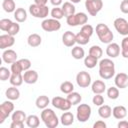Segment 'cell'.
Masks as SVG:
<instances>
[{
	"label": "cell",
	"mask_w": 128,
	"mask_h": 128,
	"mask_svg": "<svg viewBox=\"0 0 128 128\" xmlns=\"http://www.w3.org/2000/svg\"><path fill=\"white\" fill-rule=\"evenodd\" d=\"M71 55H72V57H73L74 59L80 60V59H82V58L85 57V51H84V49L81 47V45H79V46H74V47L72 48V50H71Z\"/></svg>",
	"instance_id": "obj_28"
},
{
	"label": "cell",
	"mask_w": 128,
	"mask_h": 128,
	"mask_svg": "<svg viewBox=\"0 0 128 128\" xmlns=\"http://www.w3.org/2000/svg\"><path fill=\"white\" fill-rule=\"evenodd\" d=\"M96 34L99 38V40L104 44H109L112 42L114 35L112 31L109 29V27L104 23H99L96 25Z\"/></svg>",
	"instance_id": "obj_2"
},
{
	"label": "cell",
	"mask_w": 128,
	"mask_h": 128,
	"mask_svg": "<svg viewBox=\"0 0 128 128\" xmlns=\"http://www.w3.org/2000/svg\"><path fill=\"white\" fill-rule=\"evenodd\" d=\"M12 23H13V22H12L9 18L1 19V20H0V29H1L2 31L7 32V30L9 29V27L11 26V24H12Z\"/></svg>",
	"instance_id": "obj_43"
},
{
	"label": "cell",
	"mask_w": 128,
	"mask_h": 128,
	"mask_svg": "<svg viewBox=\"0 0 128 128\" xmlns=\"http://www.w3.org/2000/svg\"><path fill=\"white\" fill-rule=\"evenodd\" d=\"M69 1H70V2H72L73 4H76V3H79L81 0H69Z\"/></svg>",
	"instance_id": "obj_55"
},
{
	"label": "cell",
	"mask_w": 128,
	"mask_h": 128,
	"mask_svg": "<svg viewBox=\"0 0 128 128\" xmlns=\"http://www.w3.org/2000/svg\"><path fill=\"white\" fill-rule=\"evenodd\" d=\"M106 127H107L106 123L102 120H98L93 124V128H106Z\"/></svg>",
	"instance_id": "obj_48"
},
{
	"label": "cell",
	"mask_w": 128,
	"mask_h": 128,
	"mask_svg": "<svg viewBox=\"0 0 128 128\" xmlns=\"http://www.w3.org/2000/svg\"><path fill=\"white\" fill-rule=\"evenodd\" d=\"M14 18L18 23L25 22L27 19V11L24 8H16L14 11Z\"/></svg>",
	"instance_id": "obj_23"
},
{
	"label": "cell",
	"mask_w": 128,
	"mask_h": 128,
	"mask_svg": "<svg viewBox=\"0 0 128 128\" xmlns=\"http://www.w3.org/2000/svg\"><path fill=\"white\" fill-rule=\"evenodd\" d=\"M115 86L120 89H124L128 86V75L124 72H120L115 76Z\"/></svg>",
	"instance_id": "obj_14"
},
{
	"label": "cell",
	"mask_w": 128,
	"mask_h": 128,
	"mask_svg": "<svg viewBox=\"0 0 128 128\" xmlns=\"http://www.w3.org/2000/svg\"><path fill=\"white\" fill-rule=\"evenodd\" d=\"M18 61H19L20 65H21V67H22V70H23L24 72L30 69V67H31V61H30L29 59L22 58V59H19Z\"/></svg>",
	"instance_id": "obj_44"
},
{
	"label": "cell",
	"mask_w": 128,
	"mask_h": 128,
	"mask_svg": "<svg viewBox=\"0 0 128 128\" xmlns=\"http://www.w3.org/2000/svg\"><path fill=\"white\" fill-rule=\"evenodd\" d=\"M88 21V16L86 13L84 12H78V13H75L73 15H70L68 17H66V22L69 26H83L84 24H86Z\"/></svg>",
	"instance_id": "obj_4"
},
{
	"label": "cell",
	"mask_w": 128,
	"mask_h": 128,
	"mask_svg": "<svg viewBox=\"0 0 128 128\" xmlns=\"http://www.w3.org/2000/svg\"><path fill=\"white\" fill-rule=\"evenodd\" d=\"M60 91L64 94H69L74 91V85L70 81H64L60 85Z\"/></svg>",
	"instance_id": "obj_34"
},
{
	"label": "cell",
	"mask_w": 128,
	"mask_h": 128,
	"mask_svg": "<svg viewBox=\"0 0 128 128\" xmlns=\"http://www.w3.org/2000/svg\"><path fill=\"white\" fill-rule=\"evenodd\" d=\"M118 128H128V121L126 120H122L117 124Z\"/></svg>",
	"instance_id": "obj_51"
},
{
	"label": "cell",
	"mask_w": 128,
	"mask_h": 128,
	"mask_svg": "<svg viewBox=\"0 0 128 128\" xmlns=\"http://www.w3.org/2000/svg\"><path fill=\"white\" fill-rule=\"evenodd\" d=\"M23 80L27 84H35L38 80V73L35 70H27L23 74Z\"/></svg>",
	"instance_id": "obj_18"
},
{
	"label": "cell",
	"mask_w": 128,
	"mask_h": 128,
	"mask_svg": "<svg viewBox=\"0 0 128 128\" xmlns=\"http://www.w3.org/2000/svg\"><path fill=\"white\" fill-rule=\"evenodd\" d=\"M17 53L12 49H6L2 53V60L7 64H12L17 61Z\"/></svg>",
	"instance_id": "obj_17"
},
{
	"label": "cell",
	"mask_w": 128,
	"mask_h": 128,
	"mask_svg": "<svg viewBox=\"0 0 128 128\" xmlns=\"http://www.w3.org/2000/svg\"><path fill=\"white\" fill-rule=\"evenodd\" d=\"M62 42L66 47H72L76 43V34L72 31H66L62 35Z\"/></svg>",
	"instance_id": "obj_16"
},
{
	"label": "cell",
	"mask_w": 128,
	"mask_h": 128,
	"mask_svg": "<svg viewBox=\"0 0 128 128\" xmlns=\"http://www.w3.org/2000/svg\"><path fill=\"white\" fill-rule=\"evenodd\" d=\"M90 41V37L84 35L83 33L79 32L76 34V43L79 45H86Z\"/></svg>",
	"instance_id": "obj_40"
},
{
	"label": "cell",
	"mask_w": 128,
	"mask_h": 128,
	"mask_svg": "<svg viewBox=\"0 0 128 128\" xmlns=\"http://www.w3.org/2000/svg\"><path fill=\"white\" fill-rule=\"evenodd\" d=\"M91 89L94 94H102L106 90V85L102 80H95L91 85Z\"/></svg>",
	"instance_id": "obj_20"
},
{
	"label": "cell",
	"mask_w": 128,
	"mask_h": 128,
	"mask_svg": "<svg viewBox=\"0 0 128 128\" xmlns=\"http://www.w3.org/2000/svg\"><path fill=\"white\" fill-rule=\"evenodd\" d=\"M121 55H122L124 58L128 59V48H124V49H121Z\"/></svg>",
	"instance_id": "obj_53"
},
{
	"label": "cell",
	"mask_w": 128,
	"mask_h": 128,
	"mask_svg": "<svg viewBox=\"0 0 128 128\" xmlns=\"http://www.w3.org/2000/svg\"><path fill=\"white\" fill-rule=\"evenodd\" d=\"M107 96L111 100H116L119 97V88L116 86H111L107 89Z\"/></svg>",
	"instance_id": "obj_37"
},
{
	"label": "cell",
	"mask_w": 128,
	"mask_h": 128,
	"mask_svg": "<svg viewBox=\"0 0 128 128\" xmlns=\"http://www.w3.org/2000/svg\"><path fill=\"white\" fill-rule=\"evenodd\" d=\"M19 31H20V25L18 24V22H13L9 27V29L7 30V33L12 36H15L19 33Z\"/></svg>",
	"instance_id": "obj_42"
},
{
	"label": "cell",
	"mask_w": 128,
	"mask_h": 128,
	"mask_svg": "<svg viewBox=\"0 0 128 128\" xmlns=\"http://www.w3.org/2000/svg\"><path fill=\"white\" fill-rule=\"evenodd\" d=\"M120 11L124 14H128V0H122L120 3Z\"/></svg>",
	"instance_id": "obj_47"
},
{
	"label": "cell",
	"mask_w": 128,
	"mask_h": 128,
	"mask_svg": "<svg viewBox=\"0 0 128 128\" xmlns=\"http://www.w3.org/2000/svg\"><path fill=\"white\" fill-rule=\"evenodd\" d=\"M14 43H15L14 36H12L8 33L0 35V49L5 50L6 48H10L14 45Z\"/></svg>",
	"instance_id": "obj_13"
},
{
	"label": "cell",
	"mask_w": 128,
	"mask_h": 128,
	"mask_svg": "<svg viewBox=\"0 0 128 128\" xmlns=\"http://www.w3.org/2000/svg\"><path fill=\"white\" fill-rule=\"evenodd\" d=\"M9 81H10V84H11V85L16 86V87L22 85V83H23V81H24V80H23V75H22V73H12V74H11V77H10V79H9Z\"/></svg>",
	"instance_id": "obj_29"
},
{
	"label": "cell",
	"mask_w": 128,
	"mask_h": 128,
	"mask_svg": "<svg viewBox=\"0 0 128 128\" xmlns=\"http://www.w3.org/2000/svg\"><path fill=\"white\" fill-rule=\"evenodd\" d=\"M2 8L7 13H12L16 10V4L14 0H3L2 2Z\"/></svg>",
	"instance_id": "obj_32"
},
{
	"label": "cell",
	"mask_w": 128,
	"mask_h": 128,
	"mask_svg": "<svg viewBox=\"0 0 128 128\" xmlns=\"http://www.w3.org/2000/svg\"><path fill=\"white\" fill-rule=\"evenodd\" d=\"M76 111H77L76 112V117H77V120L79 122L84 123L87 120H89L90 117H91L92 109L88 104H79Z\"/></svg>",
	"instance_id": "obj_6"
},
{
	"label": "cell",
	"mask_w": 128,
	"mask_h": 128,
	"mask_svg": "<svg viewBox=\"0 0 128 128\" xmlns=\"http://www.w3.org/2000/svg\"><path fill=\"white\" fill-rule=\"evenodd\" d=\"M128 48V36H125L121 41V49Z\"/></svg>",
	"instance_id": "obj_50"
},
{
	"label": "cell",
	"mask_w": 128,
	"mask_h": 128,
	"mask_svg": "<svg viewBox=\"0 0 128 128\" xmlns=\"http://www.w3.org/2000/svg\"><path fill=\"white\" fill-rule=\"evenodd\" d=\"M42 42V38L37 33H32L27 38V43L30 47H38Z\"/></svg>",
	"instance_id": "obj_22"
},
{
	"label": "cell",
	"mask_w": 128,
	"mask_h": 128,
	"mask_svg": "<svg viewBox=\"0 0 128 128\" xmlns=\"http://www.w3.org/2000/svg\"><path fill=\"white\" fill-rule=\"evenodd\" d=\"M92 102L96 106H101L104 104V97L101 94H95L92 98Z\"/></svg>",
	"instance_id": "obj_45"
},
{
	"label": "cell",
	"mask_w": 128,
	"mask_h": 128,
	"mask_svg": "<svg viewBox=\"0 0 128 128\" xmlns=\"http://www.w3.org/2000/svg\"><path fill=\"white\" fill-rule=\"evenodd\" d=\"M35 104H36V107L37 108H39V109H45L50 104V99L46 95H40L39 97H37V99L35 101Z\"/></svg>",
	"instance_id": "obj_25"
},
{
	"label": "cell",
	"mask_w": 128,
	"mask_h": 128,
	"mask_svg": "<svg viewBox=\"0 0 128 128\" xmlns=\"http://www.w3.org/2000/svg\"><path fill=\"white\" fill-rule=\"evenodd\" d=\"M67 99L69 100V102L72 104V105H77L81 102L82 100V97L81 95L78 93V92H71L69 94H67Z\"/></svg>",
	"instance_id": "obj_35"
},
{
	"label": "cell",
	"mask_w": 128,
	"mask_h": 128,
	"mask_svg": "<svg viewBox=\"0 0 128 128\" xmlns=\"http://www.w3.org/2000/svg\"><path fill=\"white\" fill-rule=\"evenodd\" d=\"M120 52H121V48H120L119 44H117V43L111 42L106 47V54L110 58H116V57H118L120 55Z\"/></svg>",
	"instance_id": "obj_15"
},
{
	"label": "cell",
	"mask_w": 128,
	"mask_h": 128,
	"mask_svg": "<svg viewBox=\"0 0 128 128\" xmlns=\"http://www.w3.org/2000/svg\"><path fill=\"white\" fill-rule=\"evenodd\" d=\"M47 2H48V0H34V3L38 4V5H46Z\"/></svg>",
	"instance_id": "obj_54"
},
{
	"label": "cell",
	"mask_w": 128,
	"mask_h": 128,
	"mask_svg": "<svg viewBox=\"0 0 128 128\" xmlns=\"http://www.w3.org/2000/svg\"><path fill=\"white\" fill-rule=\"evenodd\" d=\"M26 125L30 128H37L40 125V119L36 115H29L26 119Z\"/></svg>",
	"instance_id": "obj_31"
},
{
	"label": "cell",
	"mask_w": 128,
	"mask_h": 128,
	"mask_svg": "<svg viewBox=\"0 0 128 128\" xmlns=\"http://www.w3.org/2000/svg\"><path fill=\"white\" fill-rule=\"evenodd\" d=\"M24 127V123L23 122H11L10 124V128H23Z\"/></svg>",
	"instance_id": "obj_49"
},
{
	"label": "cell",
	"mask_w": 128,
	"mask_h": 128,
	"mask_svg": "<svg viewBox=\"0 0 128 128\" xmlns=\"http://www.w3.org/2000/svg\"><path fill=\"white\" fill-rule=\"evenodd\" d=\"M41 120L44 122L45 126L48 128H55L59 124V119H58L56 113L50 108L42 109Z\"/></svg>",
	"instance_id": "obj_3"
},
{
	"label": "cell",
	"mask_w": 128,
	"mask_h": 128,
	"mask_svg": "<svg viewBox=\"0 0 128 128\" xmlns=\"http://www.w3.org/2000/svg\"><path fill=\"white\" fill-rule=\"evenodd\" d=\"M29 13L35 18H46L49 14V8L46 5H38V4H31L29 6Z\"/></svg>",
	"instance_id": "obj_5"
},
{
	"label": "cell",
	"mask_w": 128,
	"mask_h": 128,
	"mask_svg": "<svg viewBox=\"0 0 128 128\" xmlns=\"http://www.w3.org/2000/svg\"><path fill=\"white\" fill-rule=\"evenodd\" d=\"M114 27L116 31L123 36H128V21L124 18H116L114 20Z\"/></svg>",
	"instance_id": "obj_12"
},
{
	"label": "cell",
	"mask_w": 128,
	"mask_h": 128,
	"mask_svg": "<svg viewBox=\"0 0 128 128\" xmlns=\"http://www.w3.org/2000/svg\"><path fill=\"white\" fill-rule=\"evenodd\" d=\"M11 74H12L11 69H8L4 66L0 67V80L1 81H6V80L10 79Z\"/></svg>",
	"instance_id": "obj_38"
},
{
	"label": "cell",
	"mask_w": 128,
	"mask_h": 128,
	"mask_svg": "<svg viewBox=\"0 0 128 128\" xmlns=\"http://www.w3.org/2000/svg\"><path fill=\"white\" fill-rule=\"evenodd\" d=\"M41 28L46 32H53L58 31L61 28V23L59 20L50 18V19H44L41 23Z\"/></svg>",
	"instance_id": "obj_9"
},
{
	"label": "cell",
	"mask_w": 128,
	"mask_h": 128,
	"mask_svg": "<svg viewBox=\"0 0 128 128\" xmlns=\"http://www.w3.org/2000/svg\"><path fill=\"white\" fill-rule=\"evenodd\" d=\"M112 115L114 118H116L118 120H122L127 116V110L124 106L118 105L112 109Z\"/></svg>",
	"instance_id": "obj_19"
},
{
	"label": "cell",
	"mask_w": 128,
	"mask_h": 128,
	"mask_svg": "<svg viewBox=\"0 0 128 128\" xmlns=\"http://www.w3.org/2000/svg\"><path fill=\"white\" fill-rule=\"evenodd\" d=\"M97 64H98V59H97L96 57H94V56H92V55H89V54H88V56L84 57V65H85V67H87L88 69L94 68Z\"/></svg>",
	"instance_id": "obj_33"
},
{
	"label": "cell",
	"mask_w": 128,
	"mask_h": 128,
	"mask_svg": "<svg viewBox=\"0 0 128 128\" xmlns=\"http://www.w3.org/2000/svg\"><path fill=\"white\" fill-rule=\"evenodd\" d=\"M50 14H51L52 18L57 19V20H60V19H62V18L64 17V13H63L62 8H59L58 6H57V7H54V8L51 10Z\"/></svg>",
	"instance_id": "obj_39"
},
{
	"label": "cell",
	"mask_w": 128,
	"mask_h": 128,
	"mask_svg": "<svg viewBox=\"0 0 128 128\" xmlns=\"http://www.w3.org/2000/svg\"><path fill=\"white\" fill-rule=\"evenodd\" d=\"M60 122L63 126H70L74 122V115L71 112H64L61 115Z\"/></svg>",
	"instance_id": "obj_27"
},
{
	"label": "cell",
	"mask_w": 128,
	"mask_h": 128,
	"mask_svg": "<svg viewBox=\"0 0 128 128\" xmlns=\"http://www.w3.org/2000/svg\"><path fill=\"white\" fill-rule=\"evenodd\" d=\"M98 114L103 119H108L112 115V108L109 105H101L98 109Z\"/></svg>",
	"instance_id": "obj_26"
},
{
	"label": "cell",
	"mask_w": 128,
	"mask_h": 128,
	"mask_svg": "<svg viewBox=\"0 0 128 128\" xmlns=\"http://www.w3.org/2000/svg\"><path fill=\"white\" fill-rule=\"evenodd\" d=\"M5 95H6V97L9 99V100H11V101H14V100H17V99H19V97H20V91H19V89L16 87V86H11V87H9L6 91H5Z\"/></svg>",
	"instance_id": "obj_21"
},
{
	"label": "cell",
	"mask_w": 128,
	"mask_h": 128,
	"mask_svg": "<svg viewBox=\"0 0 128 128\" xmlns=\"http://www.w3.org/2000/svg\"><path fill=\"white\" fill-rule=\"evenodd\" d=\"M14 111V104L11 100H7L4 101L1 105H0V124H2L6 118H8L11 113Z\"/></svg>",
	"instance_id": "obj_7"
},
{
	"label": "cell",
	"mask_w": 128,
	"mask_h": 128,
	"mask_svg": "<svg viewBox=\"0 0 128 128\" xmlns=\"http://www.w3.org/2000/svg\"><path fill=\"white\" fill-rule=\"evenodd\" d=\"M11 119H12L13 122H23L24 123V121H26V119H27V116H26L24 111L16 110V111H14L12 113Z\"/></svg>",
	"instance_id": "obj_30"
},
{
	"label": "cell",
	"mask_w": 128,
	"mask_h": 128,
	"mask_svg": "<svg viewBox=\"0 0 128 128\" xmlns=\"http://www.w3.org/2000/svg\"><path fill=\"white\" fill-rule=\"evenodd\" d=\"M50 3H51L53 6L57 7V6H59V5L62 4V0H50Z\"/></svg>",
	"instance_id": "obj_52"
},
{
	"label": "cell",
	"mask_w": 128,
	"mask_h": 128,
	"mask_svg": "<svg viewBox=\"0 0 128 128\" xmlns=\"http://www.w3.org/2000/svg\"><path fill=\"white\" fill-rule=\"evenodd\" d=\"M103 7L102 0H86L85 1V8L91 16H96Z\"/></svg>",
	"instance_id": "obj_8"
},
{
	"label": "cell",
	"mask_w": 128,
	"mask_h": 128,
	"mask_svg": "<svg viewBox=\"0 0 128 128\" xmlns=\"http://www.w3.org/2000/svg\"><path fill=\"white\" fill-rule=\"evenodd\" d=\"M62 10H63V13H64V16L65 17H68L70 15H73L75 14V11H76V8L75 6L73 5L72 2L68 1V2H64L62 4Z\"/></svg>",
	"instance_id": "obj_24"
},
{
	"label": "cell",
	"mask_w": 128,
	"mask_h": 128,
	"mask_svg": "<svg viewBox=\"0 0 128 128\" xmlns=\"http://www.w3.org/2000/svg\"><path fill=\"white\" fill-rule=\"evenodd\" d=\"M10 69H11V72L12 73H22L23 72L22 67H21V65H20V63H19L18 60L11 64V68Z\"/></svg>",
	"instance_id": "obj_46"
},
{
	"label": "cell",
	"mask_w": 128,
	"mask_h": 128,
	"mask_svg": "<svg viewBox=\"0 0 128 128\" xmlns=\"http://www.w3.org/2000/svg\"><path fill=\"white\" fill-rule=\"evenodd\" d=\"M51 104L53 105V107L62 110V111H68L72 104L69 102V100L67 98H63V97H59V96H55L52 98L51 100Z\"/></svg>",
	"instance_id": "obj_10"
},
{
	"label": "cell",
	"mask_w": 128,
	"mask_h": 128,
	"mask_svg": "<svg viewBox=\"0 0 128 128\" xmlns=\"http://www.w3.org/2000/svg\"><path fill=\"white\" fill-rule=\"evenodd\" d=\"M76 83L81 88H87L91 84V75L86 71H80L76 75Z\"/></svg>",
	"instance_id": "obj_11"
},
{
	"label": "cell",
	"mask_w": 128,
	"mask_h": 128,
	"mask_svg": "<svg viewBox=\"0 0 128 128\" xmlns=\"http://www.w3.org/2000/svg\"><path fill=\"white\" fill-rule=\"evenodd\" d=\"M102 54H103V50L98 45H93V46H91L89 48V55H92V56L96 57L97 59L101 58L102 57Z\"/></svg>",
	"instance_id": "obj_36"
},
{
	"label": "cell",
	"mask_w": 128,
	"mask_h": 128,
	"mask_svg": "<svg viewBox=\"0 0 128 128\" xmlns=\"http://www.w3.org/2000/svg\"><path fill=\"white\" fill-rule=\"evenodd\" d=\"M81 33H83L84 35L88 36V37H91L94 33V28L90 25V24H84L82 27H81V30H80Z\"/></svg>",
	"instance_id": "obj_41"
},
{
	"label": "cell",
	"mask_w": 128,
	"mask_h": 128,
	"mask_svg": "<svg viewBox=\"0 0 128 128\" xmlns=\"http://www.w3.org/2000/svg\"><path fill=\"white\" fill-rule=\"evenodd\" d=\"M98 65H99V75L102 79L108 80L115 75V64L111 59L109 58L102 59L98 63Z\"/></svg>",
	"instance_id": "obj_1"
}]
</instances>
